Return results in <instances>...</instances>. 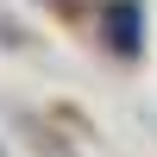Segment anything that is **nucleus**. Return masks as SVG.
Returning <instances> with one entry per match:
<instances>
[{"label":"nucleus","mask_w":157,"mask_h":157,"mask_svg":"<svg viewBox=\"0 0 157 157\" xmlns=\"http://www.w3.org/2000/svg\"><path fill=\"white\" fill-rule=\"evenodd\" d=\"M107 25H113V44H120V50H132V44H138V38H132V6H113V13H107Z\"/></svg>","instance_id":"1"}]
</instances>
